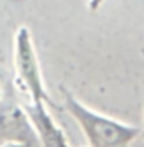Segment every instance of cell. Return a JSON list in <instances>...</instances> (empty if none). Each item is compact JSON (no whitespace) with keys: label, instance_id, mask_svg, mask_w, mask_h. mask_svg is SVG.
Returning <instances> with one entry per match:
<instances>
[{"label":"cell","instance_id":"6da1fadb","mask_svg":"<svg viewBox=\"0 0 144 147\" xmlns=\"http://www.w3.org/2000/svg\"><path fill=\"white\" fill-rule=\"evenodd\" d=\"M63 107L80 125L88 147H130V142L141 135V129L107 117L80 102L68 88L59 86Z\"/></svg>","mask_w":144,"mask_h":147},{"label":"cell","instance_id":"7a4b0ae2","mask_svg":"<svg viewBox=\"0 0 144 147\" xmlns=\"http://www.w3.org/2000/svg\"><path fill=\"white\" fill-rule=\"evenodd\" d=\"M14 64L17 81L29 93L31 103H46L49 107H58L54 102H51V98L46 91L37 54H36V47L32 42V36L26 26H20L15 32Z\"/></svg>","mask_w":144,"mask_h":147},{"label":"cell","instance_id":"3957f363","mask_svg":"<svg viewBox=\"0 0 144 147\" xmlns=\"http://www.w3.org/2000/svg\"><path fill=\"white\" fill-rule=\"evenodd\" d=\"M20 144L26 147H41L36 129L19 102L12 83H7L0 91V144Z\"/></svg>","mask_w":144,"mask_h":147},{"label":"cell","instance_id":"277c9868","mask_svg":"<svg viewBox=\"0 0 144 147\" xmlns=\"http://www.w3.org/2000/svg\"><path fill=\"white\" fill-rule=\"evenodd\" d=\"M24 108L36 129L41 147H71L63 129L51 117L46 103H29Z\"/></svg>","mask_w":144,"mask_h":147},{"label":"cell","instance_id":"5b68a950","mask_svg":"<svg viewBox=\"0 0 144 147\" xmlns=\"http://www.w3.org/2000/svg\"><path fill=\"white\" fill-rule=\"evenodd\" d=\"M103 2H105V0H88V9H90L92 12H95V10L100 9V5Z\"/></svg>","mask_w":144,"mask_h":147},{"label":"cell","instance_id":"8992f818","mask_svg":"<svg viewBox=\"0 0 144 147\" xmlns=\"http://www.w3.org/2000/svg\"><path fill=\"white\" fill-rule=\"evenodd\" d=\"M0 147H26V146H20V144H12V142H7V144H2Z\"/></svg>","mask_w":144,"mask_h":147},{"label":"cell","instance_id":"52a82bcc","mask_svg":"<svg viewBox=\"0 0 144 147\" xmlns=\"http://www.w3.org/2000/svg\"><path fill=\"white\" fill-rule=\"evenodd\" d=\"M139 137H143V140H144V120H143V127H141V135Z\"/></svg>","mask_w":144,"mask_h":147}]
</instances>
